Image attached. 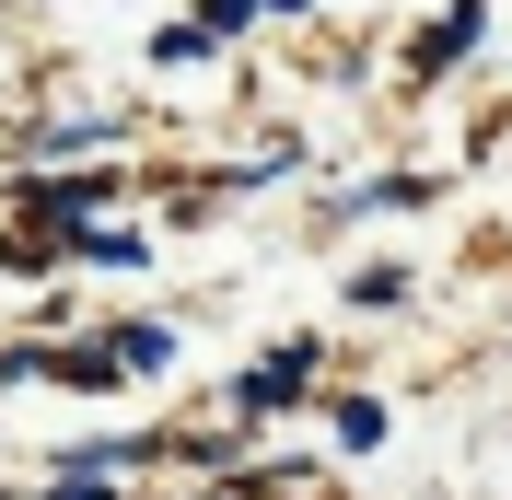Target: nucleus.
<instances>
[{
	"instance_id": "nucleus-1",
	"label": "nucleus",
	"mask_w": 512,
	"mask_h": 500,
	"mask_svg": "<svg viewBox=\"0 0 512 500\" xmlns=\"http://www.w3.org/2000/svg\"><path fill=\"white\" fill-rule=\"evenodd\" d=\"M303 373H315V349H280L268 373H245V407H280V396H303Z\"/></svg>"
},
{
	"instance_id": "nucleus-2",
	"label": "nucleus",
	"mask_w": 512,
	"mask_h": 500,
	"mask_svg": "<svg viewBox=\"0 0 512 500\" xmlns=\"http://www.w3.org/2000/svg\"><path fill=\"white\" fill-rule=\"evenodd\" d=\"M35 198V210H47V221H82V210H94V198H105V175H70V187H24Z\"/></svg>"
},
{
	"instance_id": "nucleus-3",
	"label": "nucleus",
	"mask_w": 512,
	"mask_h": 500,
	"mask_svg": "<svg viewBox=\"0 0 512 500\" xmlns=\"http://www.w3.org/2000/svg\"><path fill=\"white\" fill-rule=\"evenodd\" d=\"M466 35H478V0H466V12H443V35H431V47H419V70H443L454 47H466Z\"/></svg>"
},
{
	"instance_id": "nucleus-4",
	"label": "nucleus",
	"mask_w": 512,
	"mask_h": 500,
	"mask_svg": "<svg viewBox=\"0 0 512 500\" xmlns=\"http://www.w3.org/2000/svg\"><path fill=\"white\" fill-rule=\"evenodd\" d=\"M245 12H256V0H198V35H233Z\"/></svg>"
}]
</instances>
